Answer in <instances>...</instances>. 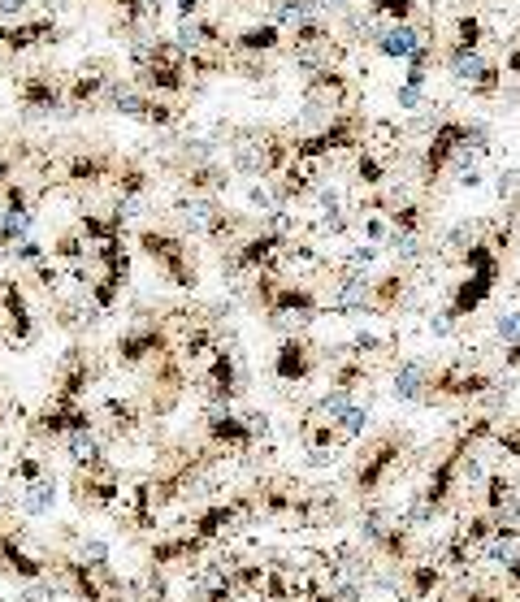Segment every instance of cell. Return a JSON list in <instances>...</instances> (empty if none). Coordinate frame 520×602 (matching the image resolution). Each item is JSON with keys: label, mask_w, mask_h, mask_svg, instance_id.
<instances>
[{"label": "cell", "mask_w": 520, "mask_h": 602, "mask_svg": "<svg viewBox=\"0 0 520 602\" xmlns=\"http://www.w3.org/2000/svg\"><path fill=\"white\" fill-rule=\"evenodd\" d=\"M169 217H174V226L187 234V239H204V243L221 247V252L260 226V217L226 208L221 195H191V191H182L178 200L169 204Z\"/></svg>", "instance_id": "3957f363"}, {"label": "cell", "mask_w": 520, "mask_h": 602, "mask_svg": "<svg viewBox=\"0 0 520 602\" xmlns=\"http://www.w3.org/2000/svg\"><path fill=\"white\" fill-rule=\"evenodd\" d=\"M429 35H438L434 13H425V18H416V22H390V26H382L373 52H377V57H386V61H408Z\"/></svg>", "instance_id": "44dd1931"}, {"label": "cell", "mask_w": 520, "mask_h": 602, "mask_svg": "<svg viewBox=\"0 0 520 602\" xmlns=\"http://www.w3.org/2000/svg\"><path fill=\"white\" fill-rule=\"evenodd\" d=\"M174 178L182 182V191H191V195H226L234 182V169L213 156V161H195V165L174 169Z\"/></svg>", "instance_id": "484cf974"}, {"label": "cell", "mask_w": 520, "mask_h": 602, "mask_svg": "<svg viewBox=\"0 0 520 602\" xmlns=\"http://www.w3.org/2000/svg\"><path fill=\"white\" fill-rule=\"evenodd\" d=\"M230 35L226 31V22L217 18V13H200V18H187V22H178V31L174 39L182 48H191V52H230Z\"/></svg>", "instance_id": "603a6c76"}, {"label": "cell", "mask_w": 520, "mask_h": 602, "mask_svg": "<svg viewBox=\"0 0 520 602\" xmlns=\"http://www.w3.org/2000/svg\"><path fill=\"white\" fill-rule=\"evenodd\" d=\"M48 256L57 260V265H65V269H70V265H83V260H91V243H87V234L74 226V230L57 234V243L48 247Z\"/></svg>", "instance_id": "1f68e13d"}, {"label": "cell", "mask_w": 520, "mask_h": 602, "mask_svg": "<svg viewBox=\"0 0 520 602\" xmlns=\"http://www.w3.org/2000/svg\"><path fill=\"white\" fill-rule=\"evenodd\" d=\"M490 22L481 18L477 9H460L455 13V22H451V35L442 39V48H451V52H481L490 44Z\"/></svg>", "instance_id": "83f0119b"}, {"label": "cell", "mask_w": 520, "mask_h": 602, "mask_svg": "<svg viewBox=\"0 0 520 602\" xmlns=\"http://www.w3.org/2000/svg\"><path fill=\"white\" fill-rule=\"evenodd\" d=\"M135 247L152 260V269L169 286H178V291H195L200 286V256H195L191 239L178 226H152V221H143L135 230Z\"/></svg>", "instance_id": "5b68a950"}, {"label": "cell", "mask_w": 520, "mask_h": 602, "mask_svg": "<svg viewBox=\"0 0 520 602\" xmlns=\"http://www.w3.org/2000/svg\"><path fill=\"white\" fill-rule=\"evenodd\" d=\"M31 9H35V0H0V22H22V18H31Z\"/></svg>", "instance_id": "8d00e7d4"}, {"label": "cell", "mask_w": 520, "mask_h": 602, "mask_svg": "<svg viewBox=\"0 0 520 602\" xmlns=\"http://www.w3.org/2000/svg\"><path fill=\"white\" fill-rule=\"evenodd\" d=\"M100 416H104V429H109L113 442H135L148 425V412H143L139 399H117V395H104L100 403Z\"/></svg>", "instance_id": "d4e9b609"}, {"label": "cell", "mask_w": 520, "mask_h": 602, "mask_svg": "<svg viewBox=\"0 0 520 602\" xmlns=\"http://www.w3.org/2000/svg\"><path fill=\"white\" fill-rule=\"evenodd\" d=\"M195 390H200L208 403H217V408H234V403L247 395V373H243V360L230 338H221V347L208 356L204 373L195 377Z\"/></svg>", "instance_id": "5bb4252c"}, {"label": "cell", "mask_w": 520, "mask_h": 602, "mask_svg": "<svg viewBox=\"0 0 520 602\" xmlns=\"http://www.w3.org/2000/svg\"><path fill=\"white\" fill-rule=\"evenodd\" d=\"M70 5H74V0H70Z\"/></svg>", "instance_id": "ee69618b"}, {"label": "cell", "mask_w": 520, "mask_h": 602, "mask_svg": "<svg viewBox=\"0 0 520 602\" xmlns=\"http://www.w3.org/2000/svg\"><path fill=\"white\" fill-rule=\"evenodd\" d=\"M52 503H57V481H52V473L31 481V486H22V494H18V512H26V516H48Z\"/></svg>", "instance_id": "4dcf8cb0"}, {"label": "cell", "mask_w": 520, "mask_h": 602, "mask_svg": "<svg viewBox=\"0 0 520 602\" xmlns=\"http://www.w3.org/2000/svg\"><path fill=\"white\" fill-rule=\"evenodd\" d=\"M408 451H412L408 429H386V434H377L369 447L360 451L356 468H351V490H356L360 499H373L382 486H390V477L403 468V455Z\"/></svg>", "instance_id": "8fae6325"}, {"label": "cell", "mask_w": 520, "mask_h": 602, "mask_svg": "<svg viewBox=\"0 0 520 602\" xmlns=\"http://www.w3.org/2000/svg\"><path fill=\"white\" fill-rule=\"evenodd\" d=\"M425 122L429 130H425L421 152H416L421 191H434L447 178L455 187H481V161L494 152L490 126L473 122V117H460L451 104H438Z\"/></svg>", "instance_id": "6da1fadb"}, {"label": "cell", "mask_w": 520, "mask_h": 602, "mask_svg": "<svg viewBox=\"0 0 520 602\" xmlns=\"http://www.w3.org/2000/svg\"><path fill=\"white\" fill-rule=\"evenodd\" d=\"M126 65H130V83L143 87L148 96L187 100V96H195V91H200V78H191V70H182V65L152 61V57H135V52H126Z\"/></svg>", "instance_id": "9a60e30c"}, {"label": "cell", "mask_w": 520, "mask_h": 602, "mask_svg": "<svg viewBox=\"0 0 520 602\" xmlns=\"http://www.w3.org/2000/svg\"><path fill=\"white\" fill-rule=\"evenodd\" d=\"M13 178H18V161H13L9 148H0V187H5V182H13Z\"/></svg>", "instance_id": "f35d334b"}, {"label": "cell", "mask_w": 520, "mask_h": 602, "mask_svg": "<svg viewBox=\"0 0 520 602\" xmlns=\"http://www.w3.org/2000/svg\"><path fill=\"white\" fill-rule=\"evenodd\" d=\"M351 174L364 191H382L390 187V174H395V156H386L382 148H373V143H364L360 152H351Z\"/></svg>", "instance_id": "4316f807"}, {"label": "cell", "mask_w": 520, "mask_h": 602, "mask_svg": "<svg viewBox=\"0 0 520 602\" xmlns=\"http://www.w3.org/2000/svg\"><path fill=\"white\" fill-rule=\"evenodd\" d=\"M507 577H512V585L520 590V546H516V559H512V564H507Z\"/></svg>", "instance_id": "ab89813d"}, {"label": "cell", "mask_w": 520, "mask_h": 602, "mask_svg": "<svg viewBox=\"0 0 520 602\" xmlns=\"http://www.w3.org/2000/svg\"><path fill=\"white\" fill-rule=\"evenodd\" d=\"M494 334H499L503 347H516L520 343V312H499V317H494Z\"/></svg>", "instance_id": "836d02e7"}, {"label": "cell", "mask_w": 520, "mask_h": 602, "mask_svg": "<svg viewBox=\"0 0 520 602\" xmlns=\"http://www.w3.org/2000/svg\"><path fill=\"white\" fill-rule=\"evenodd\" d=\"M96 5H104V9H117V0H96Z\"/></svg>", "instance_id": "7bdbcfd3"}, {"label": "cell", "mask_w": 520, "mask_h": 602, "mask_svg": "<svg viewBox=\"0 0 520 602\" xmlns=\"http://www.w3.org/2000/svg\"><path fill=\"white\" fill-rule=\"evenodd\" d=\"M416 295V282H412V269H386V273H373L369 282V317H399L403 308L412 304Z\"/></svg>", "instance_id": "ffe728a7"}, {"label": "cell", "mask_w": 520, "mask_h": 602, "mask_svg": "<svg viewBox=\"0 0 520 602\" xmlns=\"http://www.w3.org/2000/svg\"><path fill=\"white\" fill-rule=\"evenodd\" d=\"M57 44H65V26H61L57 13H31V18L5 26V48H0V57L18 61L26 52L57 48Z\"/></svg>", "instance_id": "e0dca14e"}, {"label": "cell", "mask_w": 520, "mask_h": 602, "mask_svg": "<svg viewBox=\"0 0 520 602\" xmlns=\"http://www.w3.org/2000/svg\"><path fill=\"white\" fill-rule=\"evenodd\" d=\"M429 364L421 356H408L395 364V382H390V390H395L399 403H429Z\"/></svg>", "instance_id": "f1b7e54d"}, {"label": "cell", "mask_w": 520, "mask_h": 602, "mask_svg": "<svg viewBox=\"0 0 520 602\" xmlns=\"http://www.w3.org/2000/svg\"><path fill=\"white\" fill-rule=\"evenodd\" d=\"M395 104L403 113H421L425 104H429V96H425V87H408V83H399L395 87Z\"/></svg>", "instance_id": "e575fe53"}, {"label": "cell", "mask_w": 520, "mask_h": 602, "mask_svg": "<svg viewBox=\"0 0 520 602\" xmlns=\"http://www.w3.org/2000/svg\"><path fill=\"white\" fill-rule=\"evenodd\" d=\"M373 117L364 113V104H347L338 109L330 122H321L317 130H299L295 135V156L299 161H334V156H351L369 143Z\"/></svg>", "instance_id": "8992f818"}, {"label": "cell", "mask_w": 520, "mask_h": 602, "mask_svg": "<svg viewBox=\"0 0 520 602\" xmlns=\"http://www.w3.org/2000/svg\"><path fill=\"white\" fill-rule=\"evenodd\" d=\"M117 78V65L109 57H87L83 65L65 70V113L61 122H78L83 113H100V100Z\"/></svg>", "instance_id": "7c38bea8"}, {"label": "cell", "mask_w": 520, "mask_h": 602, "mask_svg": "<svg viewBox=\"0 0 520 602\" xmlns=\"http://www.w3.org/2000/svg\"><path fill=\"white\" fill-rule=\"evenodd\" d=\"M174 13H178V22L200 18V13H204V0H174Z\"/></svg>", "instance_id": "74e56055"}, {"label": "cell", "mask_w": 520, "mask_h": 602, "mask_svg": "<svg viewBox=\"0 0 520 602\" xmlns=\"http://www.w3.org/2000/svg\"><path fill=\"white\" fill-rule=\"evenodd\" d=\"M161 18H165V0H117L113 35H122V39L152 35V31H161Z\"/></svg>", "instance_id": "7402d4cb"}, {"label": "cell", "mask_w": 520, "mask_h": 602, "mask_svg": "<svg viewBox=\"0 0 520 602\" xmlns=\"http://www.w3.org/2000/svg\"><path fill=\"white\" fill-rule=\"evenodd\" d=\"M204 442L221 455H252L260 442L269 438V416L265 412H234V408H204Z\"/></svg>", "instance_id": "30bf717a"}, {"label": "cell", "mask_w": 520, "mask_h": 602, "mask_svg": "<svg viewBox=\"0 0 520 602\" xmlns=\"http://www.w3.org/2000/svg\"><path fill=\"white\" fill-rule=\"evenodd\" d=\"M230 143V169L243 174L247 182H273L291 165L295 156V126L282 122H247V126H226Z\"/></svg>", "instance_id": "7a4b0ae2"}, {"label": "cell", "mask_w": 520, "mask_h": 602, "mask_svg": "<svg viewBox=\"0 0 520 602\" xmlns=\"http://www.w3.org/2000/svg\"><path fill=\"white\" fill-rule=\"evenodd\" d=\"M0 317H5V343L9 351H26L39 338V321L31 312V299H26V286L18 278H0Z\"/></svg>", "instance_id": "ac0fdd59"}, {"label": "cell", "mask_w": 520, "mask_h": 602, "mask_svg": "<svg viewBox=\"0 0 520 602\" xmlns=\"http://www.w3.org/2000/svg\"><path fill=\"white\" fill-rule=\"evenodd\" d=\"M100 113H113V117H126V122H139L156 130V135H178L182 126H187V113L191 104L182 100H165V96H148L143 87H135L130 78L117 74L109 91H104L100 100Z\"/></svg>", "instance_id": "277c9868"}, {"label": "cell", "mask_w": 520, "mask_h": 602, "mask_svg": "<svg viewBox=\"0 0 520 602\" xmlns=\"http://www.w3.org/2000/svg\"><path fill=\"white\" fill-rule=\"evenodd\" d=\"M117 165H122V152L109 148V143H70V148H57L52 191H65V195L100 191L113 182Z\"/></svg>", "instance_id": "52a82bcc"}, {"label": "cell", "mask_w": 520, "mask_h": 602, "mask_svg": "<svg viewBox=\"0 0 520 602\" xmlns=\"http://www.w3.org/2000/svg\"><path fill=\"white\" fill-rule=\"evenodd\" d=\"M5 408H9V399H5V390H0V416H5Z\"/></svg>", "instance_id": "b9f144b4"}, {"label": "cell", "mask_w": 520, "mask_h": 602, "mask_svg": "<svg viewBox=\"0 0 520 602\" xmlns=\"http://www.w3.org/2000/svg\"><path fill=\"white\" fill-rule=\"evenodd\" d=\"M299 96H304V109L295 117V135L299 130H317L321 122H330L338 109L347 104H360L356 100V78L347 74V65H321L312 70L308 78H299Z\"/></svg>", "instance_id": "9c48e42d"}, {"label": "cell", "mask_w": 520, "mask_h": 602, "mask_svg": "<svg viewBox=\"0 0 520 602\" xmlns=\"http://www.w3.org/2000/svg\"><path fill=\"white\" fill-rule=\"evenodd\" d=\"M317 373H325V347L312 343L308 334H286L278 347H273V377L286 386H304Z\"/></svg>", "instance_id": "2e32d148"}, {"label": "cell", "mask_w": 520, "mask_h": 602, "mask_svg": "<svg viewBox=\"0 0 520 602\" xmlns=\"http://www.w3.org/2000/svg\"><path fill=\"white\" fill-rule=\"evenodd\" d=\"M230 52L239 57H286V31L278 22H252L230 35Z\"/></svg>", "instance_id": "cb8c5ba5"}, {"label": "cell", "mask_w": 520, "mask_h": 602, "mask_svg": "<svg viewBox=\"0 0 520 602\" xmlns=\"http://www.w3.org/2000/svg\"><path fill=\"white\" fill-rule=\"evenodd\" d=\"M369 416H373V412H369V403L351 399V403H347V412L334 421V429L343 434V442H356V438H364V429H369Z\"/></svg>", "instance_id": "d6a6232c"}, {"label": "cell", "mask_w": 520, "mask_h": 602, "mask_svg": "<svg viewBox=\"0 0 520 602\" xmlns=\"http://www.w3.org/2000/svg\"><path fill=\"white\" fill-rule=\"evenodd\" d=\"M499 61H503V74H507V78H516V83H520V31H516V35L499 48Z\"/></svg>", "instance_id": "d590c367"}, {"label": "cell", "mask_w": 520, "mask_h": 602, "mask_svg": "<svg viewBox=\"0 0 520 602\" xmlns=\"http://www.w3.org/2000/svg\"><path fill=\"white\" fill-rule=\"evenodd\" d=\"M499 382H494V373L477 369V364L468 360H442L434 373H429V403H473L481 395H494Z\"/></svg>", "instance_id": "4fadbf2b"}, {"label": "cell", "mask_w": 520, "mask_h": 602, "mask_svg": "<svg viewBox=\"0 0 520 602\" xmlns=\"http://www.w3.org/2000/svg\"><path fill=\"white\" fill-rule=\"evenodd\" d=\"M109 187H113V208L130 221V217L143 213V204H148V195H152V187H156V174L139 161V156L122 152V165H117V174H113Z\"/></svg>", "instance_id": "d6986e66"}, {"label": "cell", "mask_w": 520, "mask_h": 602, "mask_svg": "<svg viewBox=\"0 0 520 602\" xmlns=\"http://www.w3.org/2000/svg\"><path fill=\"white\" fill-rule=\"evenodd\" d=\"M13 113L18 122H61L65 113V70L31 61L13 74Z\"/></svg>", "instance_id": "ba28073f"}, {"label": "cell", "mask_w": 520, "mask_h": 602, "mask_svg": "<svg viewBox=\"0 0 520 602\" xmlns=\"http://www.w3.org/2000/svg\"><path fill=\"white\" fill-rule=\"evenodd\" d=\"M360 9L369 13V18H377L382 26L390 22H416V18H425V5L421 0H360Z\"/></svg>", "instance_id": "f546056e"}, {"label": "cell", "mask_w": 520, "mask_h": 602, "mask_svg": "<svg viewBox=\"0 0 520 602\" xmlns=\"http://www.w3.org/2000/svg\"><path fill=\"white\" fill-rule=\"evenodd\" d=\"M230 9H247V5H256V0H226Z\"/></svg>", "instance_id": "60d3db41"}]
</instances>
